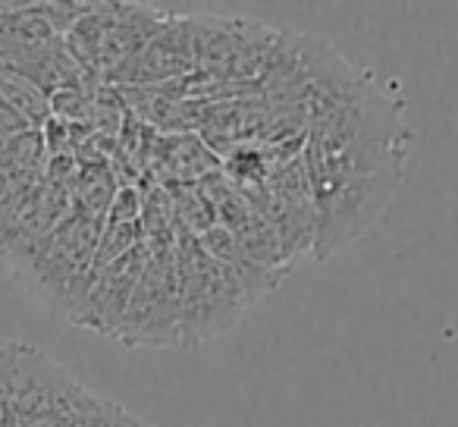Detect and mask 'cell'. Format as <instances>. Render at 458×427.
<instances>
[{
	"label": "cell",
	"mask_w": 458,
	"mask_h": 427,
	"mask_svg": "<svg viewBox=\"0 0 458 427\" xmlns=\"http://www.w3.org/2000/svg\"><path fill=\"white\" fill-rule=\"evenodd\" d=\"M308 183L318 214V236H314V258L324 261L333 252L364 236L380 218L393 195L399 192V173H352L336 167L308 164Z\"/></svg>",
	"instance_id": "cell-1"
},
{
	"label": "cell",
	"mask_w": 458,
	"mask_h": 427,
	"mask_svg": "<svg viewBox=\"0 0 458 427\" xmlns=\"http://www.w3.org/2000/svg\"><path fill=\"white\" fill-rule=\"evenodd\" d=\"M98 396L35 346L10 343L7 412L16 427H82Z\"/></svg>",
	"instance_id": "cell-2"
},
{
	"label": "cell",
	"mask_w": 458,
	"mask_h": 427,
	"mask_svg": "<svg viewBox=\"0 0 458 427\" xmlns=\"http://www.w3.org/2000/svg\"><path fill=\"white\" fill-rule=\"evenodd\" d=\"M101 230L104 224L70 214L64 226L35 252L32 261L13 277L26 283V289L41 305L66 314V320H70L101 274L95 264Z\"/></svg>",
	"instance_id": "cell-3"
},
{
	"label": "cell",
	"mask_w": 458,
	"mask_h": 427,
	"mask_svg": "<svg viewBox=\"0 0 458 427\" xmlns=\"http://www.w3.org/2000/svg\"><path fill=\"white\" fill-rule=\"evenodd\" d=\"M179 280H182V346L210 343L223 337L245 314V295L236 277L191 236H176Z\"/></svg>",
	"instance_id": "cell-4"
},
{
	"label": "cell",
	"mask_w": 458,
	"mask_h": 427,
	"mask_svg": "<svg viewBox=\"0 0 458 427\" xmlns=\"http://www.w3.org/2000/svg\"><path fill=\"white\" fill-rule=\"evenodd\" d=\"M116 339L126 346H157V349L182 346V280H179L176 245L151 249Z\"/></svg>",
	"instance_id": "cell-5"
},
{
	"label": "cell",
	"mask_w": 458,
	"mask_h": 427,
	"mask_svg": "<svg viewBox=\"0 0 458 427\" xmlns=\"http://www.w3.org/2000/svg\"><path fill=\"white\" fill-rule=\"evenodd\" d=\"M280 29L251 20H220V16H191V45L195 70L220 82H242L264 73Z\"/></svg>",
	"instance_id": "cell-6"
},
{
	"label": "cell",
	"mask_w": 458,
	"mask_h": 427,
	"mask_svg": "<svg viewBox=\"0 0 458 427\" xmlns=\"http://www.w3.org/2000/svg\"><path fill=\"white\" fill-rule=\"evenodd\" d=\"M72 214V189L57 185L51 179L38 183L16 208L7 230L0 233V261H7L13 274H20L35 252L64 226Z\"/></svg>",
	"instance_id": "cell-7"
},
{
	"label": "cell",
	"mask_w": 458,
	"mask_h": 427,
	"mask_svg": "<svg viewBox=\"0 0 458 427\" xmlns=\"http://www.w3.org/2000/svg\"><path fill=\"white\" fill-rule=\"evenodd\" d=\"M148 258H151V245L141 243L132 252L116 258L114 264H107L98 274L95 286L89 289L79 312L70 318V324L85 327L91 333H101V337H116L123 318H126L129 299H132L135 286H139L141 274H145Z\"/></svg>",
	"instance_id": "cell-8"
},
{
	"label": "cell",
	"mask_w": 458,
	"mask_h": 427,
	"mask_svg": "<svg viewBox=\"0 0 458 427\" xmlns=\"http://www.w3.org/2000/svg\"><path fill=\"white\" fill-rule=\"evenodd\" d=\"M195 70V45H191V16L170 13L166 22L157 29L145 51L135 60H129L123 70L110 76V82L148 89L160 82H179Z\"/></svg>",
	"instance_id": "cell-9"
},
{
	"label": "cell",
	"mask_w": 458,
	"mask_h": 427,
	"mask_svg": "<svg viewBox=\"0 0 458 427\" xmlns=\"http://www.w3.org/2000/svg\"><path fill=\"white\" fill-rule=\"evenodd\" d=\"M0 170L7 173L10 183L29 195L38 183H45L47 173V145L41 129H26L13 135L7 145L0 148Z\"/></svg>",
	"instance_id": "cell-10"
},
{
	"label": "cell",
	"mask_w": 458,
	"mask_h": 427,
	"mask_svg": "<svg viewBox=\"0 0 458 427\" xmlns=\"http://www.w3.org/2000/svg\"><path fill=\"white\" fill-rule=\"evenodd\" d=\"M116 189H120V179H116L110 160L79 164V176L72 183V214H79L85 220H95V224H104Z\"/></svg>",
	"instance_id": "cell-11"
},
{
	"label": "cell",
	"mask_w": 458,
	"mask_h": 427,
	"mask_svg": "<svg viewBox=\"0 0 458 427\" xmlns=\"http://www.w3.org/2000/svg\"><path fill=\"white\" fill-rule=\"evenodd\" d=\"M0 104L16 110L32 129H41L51 120V98L22 76H0Z\"/></svg>",
	"instance_id": "cell-12"
},
{
	"label": "cell",
	"mask_w": 458,
	"mask_h": 427,
	"mask_svg": "<svg viewBox=\"0 0 458 427\" xmlns=\"http://www.w3.org/2000/svg\"><path fill=\"white\" fill-rule=\"evenodd\" d=\"M22 198H26V195H22V192L10 183L7 173L0 170V233L7 230V224L13 220V214H16V208H20Z\"/></svg>",
	"instance_id": "cell-13"
},
{
	"label": "cell",
	"mask_w": 458,
	"mask_h": 427,
	"mask_svg": "<svg viewBox=\"0 0 458 427\" xmlns=\"http://www.w3.org/2000/svg\"><path fill=\"white\" fill-rule=\"evenodd\" d=\"M26 129H32L26 120H22L16 110H10L7 104H0V148L7 145L13 135H20V132H26Z\"/></svg>",
	"instance_id": "cell-14"
}]
</instances>
